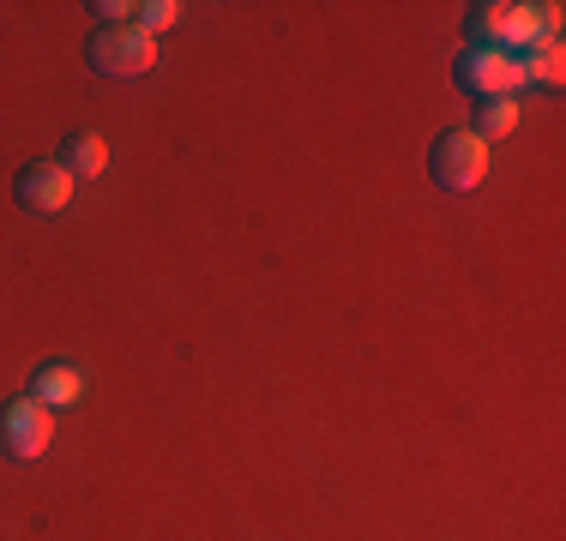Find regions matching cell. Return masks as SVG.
<instances>
[{
  "label": "cell",
  "mask_w": 566,
  "mask_h": 541,
  "mask_svg": "<svg viewBox=\"0 0 566 541\" xmlns=\"http://www.w3.org/2000/svg\"><path fill=\"white\" fill-rule=\"evenodd\" d=\"M428 174H434L440 193H476L489 181V145L470 127H447L428 145Z\"/></svg>",
  "instance_id": "1"
},
{
  "label": "cell",
  "mask_w": 566,
  "mask_h": 541,
  "mask_svg": "<svg viewBox=\"0 0 566 541\" xmlns=\"http://www.w3.org/2000/svg\"><path fill=\"white\" fill-rule=\"evenodd\" d=\"M85 61L103 78H145L157 66V36H145L139 24H97L85 43Z\"/></svg>",
  "instance_id": "2"
},
{
  "label": "cell",
  "mask_w": 566,
  "mask_h": 541,
  "mask_svg": "<svg viewBox=\"0 0 566 541\" xmlns=\"http://www.w3.org/2000/svg\"><path fill=\"white\" fill-rule=\"evenodd\" d=\"M452 78H458V91L464 97H518V85H524V61L518 54H506V49H464L458 54V66H452Z\"/></svg>",
  "instance_id": "3"
},
{
  "label": "cell",
  "mask_w": 566,
  "mask_h": 541,
  "mask_svg": "<svg viewBox=\"0 0 566 541\" xmlns=\"http://www.w3.org/2000/svg\"><path fill=\"white\" fill-rule=\"evenodd\" d=\"M49 445H55V410H43L36 397H12L0 410V452L12 464H36Z\"/></svg>",
  "instance_id": "4"
},
{
  "label": "cell",
  "mask_w": 566,
  "mask_h": 541,
  "mask_svg": "<svg viewBox=\"0 0 566 541\" xmlns=\"http://www.w3.org/2000/svg\"><path fill=\"white\" fill-rule=\"evenodd\" d=\"M470 31H476L482 49H506L524 54L543 43V24H536V7H512V0H489V7H470Z\"/></svg>",
  "instance_id": "5"
},
{
  "label": "cell",
  "mask_w": 566,
  "mask_h": 541,
  "mask_svg": "<svg viewBox=\"0 0 566 541\" xmlns=\"http://www.w3.org/2000/svg\"><path fill=\"white\" fill-rule=\"evenodd\" d=\"M12 199H19V205L31 211V216H61L66 205H73V174H66L55 157L24 162L19 181H12Z\"/></svg>",
  "instance_id": "6"
},
{
  "label": "cell",
  "mask_w": 566,
  "mask_h": 541,
  "mask_svg": "<svg viewBox=\"0 0 566 541\" xmlns=\"http://www.w3.org/2000/svg\"><path fill=\"white\" fill-rule=\"evenodd\" d=\"M24 397H36L43 410H66V403L85 397V373L73 368V361H43V368L31 373V391Z\"/></svg>",
  "instance_id": "7"
},
{
  "label": "cell",
  "mask_w": 566,
  "mask_h": 541,
  "mask_svg": "<svg viewBox=\"0 0 566 541\" xmlns=\"http://www.w3.org/2000/svg\"><path fill=\"white\" fill-rule=\"evenodd\" d=\"M55 162L73 174V181H97V174L109 169V139H103V132H66Z\"/></svg>",
  "instance_id": "8"
},
{
  "label": "cell",
  "mask_w": 566,
  "mask_h": 541,
  "mask_svg": "<svg viewBox=\"0 0 566 541\" xmlns=\"http://www.w3.org/2000/svg\"><path fill=\"white\" fill-rule=\"evenodd\" d=\"M518 115H524L518 97H482V103H476V120H470V132H476L482 145H494V139H506V132H518Z\"/></svg>",
  "instance_id": "9"
},
{
  "label": "cell",
  "mask_w": 566,
  "mask_h": 541,
  "mask_svg": "<svg viewBox=\"0 0 566 541\" xmlns=\"http://www.w3.org/2000/svg\"><path fill=\"white\" fill-rule=\"evenodd\" d=\"M518 61H524V85H531V78H536V85H560V78H566V49H560V36H543V43L524 49Z\"/></svg>",
  "instance_id": "10"
},
{
  "label": "cell",
  "mask_w": 566,
  "mask_h": 541,
  "mask_svg": "<svg viewBox=\"0 0 566 541\" xmlns=\"http://www.w3.org/2000/svg\"><path fill=\"white\" fill-rule=\"evenodd\" d=\"M175 19H181V7H175V0H145L139 19H133V24H139L145 36H157V31H169Z\"/></svg>",
  "instance_id": "11"
},
{
  "label": "cell",
  "mask_w": 566,
  "mask_h": 541,
  "mask_svg": "<svg viewBox=\"0 0 566 541\" xmlns=\"http://www.w3.org/2000/svg\"><path fill=\"white\" fill-rule=\"evenodd\" d=\"M91 12H97L103 24H133V19H139V7H127V0H97Z\"/></svg>",
  "instance_id": "12"
}]
</instances>
